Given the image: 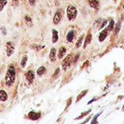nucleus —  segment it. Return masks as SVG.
Here are the masks:
<instances>
[{"label": "nucleus", "mask_w": 124, "mask_h": 124, "mask_svg": "<svg viewBox=\"0 0 124 124\" xmlns=\"http://www.w3.org/2000/svg\"><path fill=\"white\" fill-rule=\"evenodd\" d=\"M58 41V33L56 30H52V43H56Z\"/></svg>", "instance_id": "obj_14"}, {"label": "nucleus", "mask_w": 124, "mask_h": 124, "mask_svg": "<svg viewBox=\"0 0 124 124\" xmlns=\"http://www.w3.org/2000/svg\"><path fill=\"white\" fill-rule=\"evenodd\" d=\"M120 28H121V23L119 22V23H118L117 25H116V29H115V33H117L119 31Z\"/></svg>", "instance_id": "obj_23"}, {"label": "nucleus", "mask_w": 124, "mask_h": 124, "mask_svg": "<svg viewBox=\"0 0 124 124\" xmlns=\"http://www.w3.org/2000/svg\"><path fill=\"white\" fill-rule=\"evenodd\" d=\"M107 36H108V32H107V30L105 29V30H104V31H102L101 32V33L100 35V37H99V40L100 41H103L106 39Z\"/></svg>", "instance_id": "obj_11"}, {"label": "nucleus", "mask_w": 124, "mask_h": 124, "mask_svg": "<svg viewBox=\"0 0 124 124\" xmlns=\"http://www.w3.org/2000/svg\"><path fill=\"white\" fill-rule=\"evenodd\" d=\"M28 118L32 121H36L41 117V113H36L33 111H31L28 115Z\"/></svg>", "instance_id": "obj_6"}, {"label": "nucleus", "mask_w": 124, "mask_h": 124, "mask_svg": "<svg viewBox=\"0 0 124 124\" xmlns=\"http://www.w3.org/2000/svg\"><path fill=\"white\" fill-rule=\"evenodd\" d=\"M36 0H28V2H29V4H30L31 6H33V5L35 4V3H36Z\"/></svg>", "instance_id": "obj_25"}, {"label": "nucleus", "mask_w": 124, "mask_h": 124, "mask_svg": "<svg viewBox=\"0 0 124 124\" xmlns=\"http://www.w3.org/2000/svg\"><path fill=\"white\" fill-rule=\"evenodd\" d=\"M91 41H92V33H89L86 38V40H85V42H84V48L86 47L87 45H89L90 43H91Z\"/></svg>", "instance_id": "obj_15"}, {"label": "nucleus", "mask_w": 124, "mask_h": 124, "mask_svg": "<svg viewBox=\"0 0 124 124\" xmlns=\"http://www.w3.org/2000/svg\"><path fill=\"white\" fill-rule=\"evenodd\" d=\"M67 15L69 20H73L77 16V9L76 7L70 5L67 9Z\"/></svg>", "instance_id": "obj_2"}, {"label": "nucleus", "mask_w": 124, "mask_h": 124, "mask_svg": "<svg viewBox=\"0 0 124 124\" xmlns=\"http://www.w3.org/2000/svg\"><path fill=\"white\" fill-rule=\"evenodd\" d=\"M87 92H88L87 90H86V91H84V92H82V93L80 94V96H78V97H77V102H78V101H79V100L81 99V97H82L83 96H84V95H85V94L87 93Z\"/></svg>", "instance_id": "obj_22"}, {"label": "nucleus", "mask_w": 124, "mask_h": 124, "mask_svg": "<svg viewBox=\"0 0 124 124\" xmlns=\"http://www.w3.org/2000/svg\"><path fill=\"white\" fill-rule=\"evenodd\" d=\"M45 71H46V68H45V67H40L39 69H38V70H37V74L39 75V76H41V75H43L44 73H45Z\"/></svg>", "instance_id": "obj_17"}, {"label": "nucleus", "mask_w": 124, "mask_h": 124, "mask_svg": "<svg viewBox=\"0 0 124 124\" xmlns=\"http://www.w3.org/2000/svg\"><path fill=\"white\" fill-rule=\"evenodd\" d=\"M27 60H28V57L27 55H24L21 60V62H20V65L23 68H25V65H26V62H27Z\"/></svg>", "instance_id": "obj_16"}, {"label": "nucleus", "mask_w": 124, "mask_h": 124, "mask_svg": "<svg viewBox=\"0 0 124 124\" xmlns=\"http://www.w3.org/2000/svg\"><path fill=\"white\" fill-rule=\"evenodd\" d=\"M2 30H3V31H2L3 32V34H6V33H7L6 32V29L4 30V28H2Z\"/></svg>", "instance_id": "obj_27"}, {"label": "nucleus", "mask_w": 124, "mask_h": 124, "mask_svg": "<svg viewBox=\"0 0 124 124\" xmlns=\"http://www.w3.org/2000/svg\"><path fill=\"white\" fill-rule=\"evenodd\" d=\"M7 100V94L4 90H0V101L5 102Z\"/></svg>", "instance_id": "obj_10"}, {"label": "nucleus", "mask_w": 124, "mask_h": 124, "mask_svg": "<svg viewBox=\"0 0 124 124\" xmlns=\"http://www.w3.org/2000/svg\"><path fill=\"white\" fill-rule=\"evenodd\" d=\"M62 11L58 10V11L55 13V15H54V18H53V22H54V24H58V23L60 22V20H61V19H62Z\"/></svg>", "instance_id": "obj_5"}, {"label": "nucleus", "mask_w": 124, "mask_h": 124, "mask_svg": "<svg viewBox=\"0 0 124 124\" xmlns=\"http://www.w3.org/2000/svg\"><path fill=\"white\" fill-rule=\"evenodd\" d=\"M25 77H26V79L30 82V83H32L34 80V78H35V75H34V73L32 71V70H29L26 73H25Z\"/></svg>", "instance_id": "obj_7"}, {"label": "nucleus", "mask_w": 124, "mask_h": 124, "mask_svg": "<svg viewBox=\"0 0 124 124\" xmlns=\"http://www.w3.org/2000/svg\"><path fill=\"white\" fill-rule=\"evenodd\" d=\"M49 58L52 62H54L56 60V50L54 48H52L49 53Z\"/></svg>", "instance_id": "obj_8"}, {"label": "nucleus", "mask_w": 124, "mask_h": 124, "mask_svg": "<svg viewBox=\"0 0 124 124\" xmlns=\"http://www.w3.org/2000/svg\"></svg>", "instance_id": "obj_28"}, {"label": "nucleus", "mask_w": 124, "mask_h": 124, "mask_svg": "<svg viewBox=\"0 0 124 124\" xmlns=\"http://www.w3.org/2000/svg\"><path fill=\"white\" fill-rule=\"evenodd\" d=\"M6 48H7V55L8 57L11 56L15 50V45L12 41H8L6 44Z\"/></svg>", "instance_id": "obj_4"}, {"label": "nucleus", "mask_w": 124, "mask_h": 124, "mask_svg": "<svg viewBox=\"0 0 124 124\" xmlns=\"http://www.w3.org/2000/svg\"><path fill=\"white\" fill-rule=\"evenodd\" d=\"M65 53H66V49L65 47H61L60 49L59 52H58V54H57L58 55V58L59 59H62L64 57V55H65Z\"/></svg>", "instance_id": "obj_13"}, {"label": "nucleus", "mask_w": 124, "mask_h": 124, "mask_svg": "<svg viewBox=\"0 0 124 124\" xmlns=\"http://www.w3.org/2000/svg\"><path fill=\"white\" fill-rule=\"evenodd\" d=\"M72 57H73V54H69L65 58V60L62 62V69L63 70H65L70 65V63L72 62Z\"/></svg>", "instance_id": "obj_3"}, {"label": "nucleus", "mask_w": 124, "mask_h": 124, "mask_svg": "<svg viewBox=\"0 0 124 124\" xmlns=\"http://www.w3.org/2000/svg\"><path fill=\"white\" fill-rule=\"evenodd\" d=\"M114 25H115V22L113 20H111L110 22V24H109V26H108V30L109 31H113V29L114 28Z\"/></svg>", "instance_id": "obj_20"}, {"label": "nucleus", "mask_w": 124, "mask_h": 124, "mask_svg": "<svg viewBox=\"0 0 124 124\" xmlns=\"http://www.w3.org/2000/svg\"><path fill=\"white\" fill-rule=\"evenodd\" d=\"M7 0H0V12L3 9L4 7L7 4Z\"/></svg>", "instance_id": "obj_18"}, {"label": "nucleus", "mask_w": 124, "mask_h": 124, "mask_svg": "<svg viewBox=\"0 0 124 124\" xmlns=\"http://www.w3.org/2000/svg\"><path fill=\"white\" fill-rule=\"evenodd\" d=\"M82 41H83V36H81L80 37V39L77 41V43H76V46L77 48H78V47H80V46H81V44H82Z\"/></svg>", "instance_id": "obj_19"}, {"label": "nucleus", "mask_w": 124, "mask_h": 124, "mask_svg": "<svg viewBox=\"0 0 124 124\" xmlns=\"http://www.w3.org/2000/svg\"><path fill=\"white\" fill-rule=\"evenodd\" d=\"M74 39V31H70L67 35V40L68 42H72Z\"/></svg>", "instance_id": "obj_12"}, {"label": "nucleus", "mask_w": 124, "mask_h": 124, "mask_svg": "<svg viewBox=\"0 0 124 124\" xmlns=\"http://www.w3.org/2000/svg\"><path fill=\"white\" fill-rule=\"evenodd\" d=\"M89 4L94 9H97L99 7V2L97 0H88Z\"/></svg>", "instance_id": "obj_9"}, {"label": "nucleus", "mask_w": 124, "mask_h": 124, "mask_svg": "<svg viewBox=\"0 0 124 124\" xmlns=\"http://www.w3.org/2000/svg\"><path fill=\"white\" fill-rule=\"evenodd\" d=\"M18 4H19V0H12V3H11L12 6L16 7Z\"/></svg>", "instance_id": "obj_24"}, {"label": "nucleus", "mask_w": 124, "mask_h": 124, "mask_svg": "<svg viewBox=\"0 0 124 124\" xmlns=\"http://www.w3.org/2000/svg\"><path fill=\"white\" fill-rule=\"evenodd\" d=\"M59 71H60V69H59V68H57V70H56V73H55V74L54 75V76H56V75L59 73Z\"/></svg>", "instance_id": "obj_26"}, {"label": "nucleus", "mask_w": 124, "mask_h": 124, "mask_svg": "<svg viewBox=\"0 0 124 124\" xmlns=\"http://www.w3.org/2000/svg\"><path fill=\"white\" fill-rule=\"evenodd\" d=\"M15 75H16V73H15V68L12 65L9 66L5 75V82L7 86H12L15 80Z\"/></svg>", "instance_id": "obj_1"}, {"label": "nucleus", "mask_w": 124, "mask_h": 124, "mask_svg": "<svg viewBox=\"0 0 124 124\" xmlns=\"http://www.w3.org/2000/svg\"><path fill=\"white\" fill-rule=\"evenodd\" d=\"M25 22H26V24L28 25L30 24L31 25H32V20H31V18L28 16H26L25 17Z\"/></svg>", "instance_id": "obj_21"}]
</instances>
